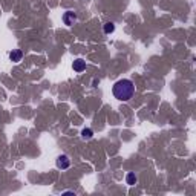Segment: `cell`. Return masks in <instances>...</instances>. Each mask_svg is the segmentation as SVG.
I'll list each match as a JSON object with an SVG mask.
<instances>
[{"label": "cell", "mask_w": 196, "mask_h": 196, "mask_svg": "<svg viewBox=\"0 0 196 196\" xmlns=\"http://www.w3.org/2000/svg\"><path fill=\"white\" fill-rule=\"evenodd\" d=\"M103 29H104L106 34H112V32L115 31V25H114L112 22H107V23H104V28H103Z\"/></svg>", "instance_id": "obj_8"}, {"label": "cell", "mask_w": 196, "mask_h": 196, "mask_svg": "<svg viewBox=\"0 0 196 196\" xmlns=\"http://www.w3.org/2000/svg\"><path fill=\"white\" fill-rule=\"evenodd\" d=\"M136 181H138V179H136L135 173H132V172H130V173H127V176H126V182H127L129 186H135V184H136Z\"/></svg>", "instance_id": "obj_7"}, {"label": "cell", "mask_w": 196, "mask_h": 196, "mask_svg": "<svg viewBox=\"0 0 196 196\" xmlns=\"http://www.w3.org/2000/svg\"><path fill=\"white\" fill-rule=\"evenodd\" d=\"M22 58H23V52L20 49H12L9 52V60L12 63H19V61H22Z\"/></svg>", "instance_id": "obj_4"}, {"label": "cell", "mask_w": 196, "mask_h": 196, "mask_svg": "<svg viewBox=\"0 0 196 196\" xmlns=\"http://www.w3.org/2000/svg\"><path fill=\"white\" fill-rule=\"evenodd\" d=\"M72 68H74L75 72H83V71L86 69V61H84L83 58H77V60H74Z\"/></svg>", "instance_id": "obj_5"}, {"label": "cell", "mask_w": 196, "mask_h": 196, "mask_svg": "<svg viewBox=\"0 0 196 196\" xmlns=\"http://www.w3.org/2000/svg\"><path fill=\"white\" fill-rule=\"evenodd\" d=\"M92 136H94V130H92V129L86 127V129L81 130V138H83V140H90Z\"/></svg>", "instance_id": "obj_6"}, {"label": "cell", "mask_w": 196, "mask_h": 196, "mask_svg": "<svg viewBox=\"0 0 196 196\" xmlns=\"http://www.w3.org/2000/svg\"><path fill=\"white\" fill-rule=\"evenodd\" d=\"M55 164H57L58 169L65 170V169H68V167L71 165V159H69V156H66V155H60V156L57 158Z\"/></svg>", "instance_id": "obj_2"}, {"label": "cell", "mask_w": 196, "mask_h": 196, "mask_svg": "<svg viewBox=\"0 0 196 196\" xmlns=\"http://www.w3.org/2000/svg\"><path fill=\"white\" fill-rule=\"evenodd\" d=\"M112 94L119 101H129L135 94V84L127 78L118 80L112 87Z\"/></svg>", "instance_id": "obj_1"}, {"label": "cell", "mask_w": 196, "mask_h": 196, "mask_svg": "<svg viewBox=\"0 0 196 196\" xmlns=\"http://www.w3.org/2000/svg\"><path fill=\"white\" fill-rule=\"evenodd\" d=\"M75 20H77V14H75L74 11H66V12L63 14V22H65V25L71 26V25H74Z\"/></svg>", "instance_id": "obj_3"}]
</instances>
